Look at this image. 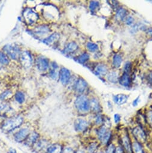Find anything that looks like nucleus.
<instances>
[{"instance_id": "obj_19", "label": "nucleus", "mask_w": 152, "mask_h": 153, "mask_svg": "<svg viewBox=\"0 0 152 153\" xmlns=\"http://www.w3.org/2000/svg\"><path fill=\"white\" fill-rule=\"evenodd\" d=\"M110 129H108L105 124L100 126L99 127V128L97 129L96 131V135L97 136V139L99 141V142L101 141V139L103 138V137L105 135V134L107 133V132Z\"/></svg>"}, {"instance_id": "obj_9", "label": "nucleus", "mask_w": 152, "mask_h": 153, "mask_svg": "<svg viewBox=\"0 0 152 153\" xmlns=\"http://www.w3.org/2000/svg\"><path fill=\"white\" fill-rule=\"evenodd\" d=\"M88 88V84L86 81L82 78H79L77 79L73 85L74 90L78 93V94H83L87 90Z\"/></svg>"}, {"instance_id": "obj_33", "label": "nucleus", "mask_w": 152, "mask_h": 153, "mask_svg": "<svg viewBox=\"0 0 152 153\" xmlns=\"http://www.w3.org/2000/svg\"><path fill=\"white\" fill-rule=\"evenodd\" d=\"M12 95V92L10 90H6L0 94V100H4Z\"/></svg>"}, {"instance_id": "obj_14", "label": "nucleus", "mask_w": 152, "mask_h": 153, "mask_svg": "<svg viewBox=\"0 0 152 153\" xmlns=\"http://www.w3.org/2000/svg\"><path fill=\"white\" fill-rule=\"evenodd\" d=\"M94 72L98 76H105L108 73V67L104 64H98L95 66Z\"/></svg>"}, {"instance_id": "obj_48", "label": "nucleus", "mask_w": 152, "mask_h": 153, "mask_svg": "<svg viewBox=\"0 0 152 153\" xmlns=\"http://www.w3.org/2000/svg\"><path fill=\"white\" fill-rule=\"evenodd\" d=\"M4 106L2 104H0V111H1L4 109Z\"/></svg>"}, {"instance_id": "obj_45", "label": "nucleus", "mask_w": 152, "mask_h": 153, "mask_svg": "<svg viewBox=\"0 0 152 153\" xmlns=\"http://www.w3.org/2000/svg\"><path fill=\"white\" fill-rule=\"evenodd\" d=\"M146 33L149 36L152 37V28H149L147 29Z\"/></svg>"}, {"instance_id": "obj_41", "label": "nucleus", "mask_w": 152, "mask_h": 153, "mask_svg": "<svg viewBox=\"0 0 152 153\" xmlns=\"http://www.w3.org/2000/svg\"><path fill=\"white\" fill-rule=\"evenodd\" d=\"M134 22V18L132 17V16H128L127 17V18L125 19V23H126L128 25H133Z\"/></svg>"}, {"instance_id": "obj_7", "label": "nucleus", "mask_w": 152, "mask_h": 153, "mask_svg": "<svg viewBox=\"0 0 152 153\" xmlns=\"http://www.w3.org/2000/svg\"><path fill=\"white\" fill-rule=\"evenodd\" d=\"M35 65L40 72H46L49 67V60L43 56H38L35 60Z\"/></svg>"}, {"instance_id": "obj_35", "label": "nucleus", "mask_w": 152, "mask_h": 153, "mask_svg": "<svg viewBox=\"0 0 152 153\" xmlns=\"http://www.w3.org/2000/svg\"><path fill=\"white\" fill-rule=\"evenodd\" d=\"M100 7V3L98 1H91L89 4V9L92 12H94L96 11L98 7Z\"/></svg>"}, {"instance_id": "obj_28", "label": "nucleus", "mask_w": 152, "mask_h": 153, "mask_svg": "<svg viewBox=\"0 0 152 153\" xmlns=\"http://www.w3.org/2000/svg\"><path fill=\"white\" fill-rule=\"evenodd\" d=\"M122 63V57L119 54H116L113 58V66L115 68H118L121 66Z\"/></svg>"}, {"instance_id": "obj_29", "label": "nucleus", "mask_w": 152, "mask_h": 153, "mask_svg": "<svg viewBox=\"0 0 152 153\" xmlns=\"http://www.w3.org/2000/svg\"><path fill=\"white\" fill-rule=\"evenodd\" d=\"M10 58L3 51H0V64L4 66L8 65L10 63Z\"/></svg>"}, {"instance_id": "obj_15", "label": "nucleus", "mask_w": 152, "mask_h": 153, "mask_svg": "<svg viewBox=\"0 0 152 153\" xmlns=\"http://www.w3.org/2000/svg\"><path fill=\"white\" fill-rule=\"evenodd\" d=\"M78 49V44L74 42H71L67 44L64 49L63 52L66 54H71L75 52Z\"/></svg>"}, {"instance_id": "obj_42", "label": "nucleus", "mask_w": 152, "mask_h": 153, "mask_svg": "<svg viewBox=\"0 0 152 153\" xmlns=\"http://www.w3.org/2000/svg\"><path fill=\"white\" fill-rule=\"evenodd\" d=\"M115 153H126V152H125V150L122 148V146L121 145H119L116 146Z\"/></svg>"}, {"instance_id": "obj_36", "label": "nucleus", "mask_w": 152, "mask_h": 153, "mask_svg": "<svg viewBox=\"0 0 152 153\" xmlns=\"http://www.w3.org/2000/svg\"><path fill=\"white\" fill-rule=\"evenodd\" d=\"M59 72H58L56 71V70L52 69V68L50 70L49 72V76L53 79H56L58 78H59Z\"/></svg>"}, {"instance_id": "obj_40", "label": "nucleus", "mask_w": 152, "mask_h": 153, "mask_svg": "<svg viewBox=\"0 0 152 153\" xmlns=\"http://www.w3.org/2000/svg\"><path fill=\"white\" fill-rule=\"evenodd\" d=\"M61 153H76V152L70 146H66L62 148Z\"/></svg>"}, {"instance_id": "obj_17", "label": "nucleus", "mask_w": 152, "mask_h": 153, "mask_svg": "<svg viewBox=\"0 0 152 153\" xmlns=\"http://www.w3.org/2000/svg\"><path fill=\"white\" fill-rule=\"evenodd\" d=\"M128 98L129 96L126 94H117L113 96V101L116 104L118 105H122L127 103Z\"/></svg>"}, {"instance_id": "obj_24", "label": "nucleus", "mask_w": 152, "mask_h": 153, "mask_svg": "<svg viewBox=\"0 0 152 153\" xmlns=\"http://www.w3.org/2000/svg\"><path fill=\"white\" fill-rule=\"evenodd\" d=\"M59 39V34L55 33L54 34H51L50 36L46 38V39L43 40L44 43H46L47 44H52L56 43V42L58 41Z\"/></svg>"}, {"instance_id": "obj_39", "label": "nucleus", "mask_w": 152, "mask_h": 153, "mask_svg": "<svg viewBox=\"0 0 152 153\" xmlns=\"http://www.w3.org/2000/svg\"><path fill=\"white\" fill-rule=\"evenodd\" d=\"M46 142H44V141L43 140H41V141H38L34 145H37V148L38 150H41L42 148H43L44 146H46Z\"/></svg>"}, {"instance_id": "obj_13", "label": "nucleus", "mask_w": 152, "mask_h": 153, "mask_svg": "<svg viewBox=\"0 0 152 153\" xmlns=\"http://www.w3.org/2000/svg\"><path fill=\"white\" fill-rule=\"evenodd\" d=\"M89 102L90 111H91L92 112L95 113V114L100 113L102 111V108L99 100L95 98H92L89 100Z\"/></svg>"}, {"instance_id": "obj_5", "label": "nucleus", "mask_w": 152, "mask_h": 153, "mask_svg": "<svg viewBox=\"0 0 152 153\" xmlns=\"http://www.w3.org/2000/svg\"><path fill=\"white\" fill-rule=\"evenodd\" d=\"M121 145L126 153H133L132 151V142L129 135L128 132H125L121 136Z\"/></svg>"}, {"instance_id": "obj_25", "label": "nucleus", "mask_w": 152, "mask_h": 153, "mask_svg": "<svg viewBox=\"0 0 152 153\" xmlns=\"http://www.w3.org/2000/svg\"><path fill=\"white\" fill-rule=\"evenodd\" d=\"M101 144L98 142H90L88 146V152L89 153H95L100 148Z\"/></svg>"}, {"instance_id": "obj_10", "label": "nucleus", "mask_w": 152, "mask_h": 153, "mask_svg": "<svg viewBox=\"0 0 152 153\" xmlns=\"http://www.w3.org/2000/svg\"><path fill=\"white\" fill-rule=\"evenodd\" d=\"M29 133L30 132L28 128H23L15 133L13 135V137L17 142L21 143L26 141Z\"/></svg>"}, {"instance_id": "obj_31", "label": "nucleus", "mask_w": 152, "mask_h": 153, "mask_svg": "<svg viewBox=\"0 0 152 153\" xmlns=\"http://www.w3.org/2000/svg\"><path fill=\"white\" fill-rule=\"evenodd\" d=\"M104 122H105V119L101 114L100 113L96 114V116L95 117V124L99 126H101L104 124Z\"/></svg>"}, {"instance_id": "obj_11", "label": "nucleus", "mask_w": 152, "mask_h": 153, "mask_svg": "<svg viewBox=\"0 0 152 153\" xmlns=\"http://www.w3.org/2000/svg\"><path fill=\"white\" fill-rule=\"evenodd\" d=\"M59 78L62 84V85H67L70 82V79L71 78V73L69 70L65 67H62L60 70V71H59Z\"/></svg>"}, {"instance_id": "obj_27", "label": "nucleus", "mask_w": 152, "mask_h": 153, "mask_svg": "<svg viewBox=\"0 0 152 153\" xmlns=\"http://www.w3.org/2000/svg\"><path fill=\"white\" fill-rule=\"evenodd\" d=\"M90 58L89 55L87 52H84L82 54L80 55L77 56L75 58V60L80 64H84Z\"/></svg>"}, {"instance_id": "obj_16", "label": "nucleus", "mask_w": 152, "mask_h": 153, "mask_svg": "<svg viewBox=\"0 0 152 153\" xmlns=\"http://www.w3.org/2000/svg\"><path fill=\"white\" fill-rule=\"evenodd\" d=\"M119 82L121 85L125 87H129L131 84L132 79L129 74L123 73V74L119 78Z\"/></svg>"}, {"instance_id": "obj_30", "label": "nucleus", "mask_w": 152, "mask_h": 153, "mask_svg": "<svg viewBox=\"0 0 152 153\" xmlns=\"http://www.w3.org/2000/svg\"><path fill=\"white\" fill-rule=\"evenodd\" d=\"M15 99L18 103L22 104L25 101V95L22 91H17L15 94Z\"/></svg>"}, {"instance_id": "obj_32", "label": "nucleus", "mask_w": 152, "mask_h": 153, "mask_svg": "<svg viewBox=\"0 0 152 153\" xmlns=\"http://www.w3.org/2000/svg\"><path fill=\"white\" fill-rule=\"evenodd\" d=\"M86 48L88 50L91 52H95L98 49V46L97 44L92 42H88L87 43Z\"/></svg>"}, {"instance_id": "obj_6", "label": "nucleus", "mask_w": 152, "mask_h": 153, "mask_svg": "<svg viewBox=\"0 0 152 153\" xmlns=\"http://www.w3.org/2000/svg\"><path fill=\"white\" fill-rule=\"evenodd\" d=\"M19 60L21 65L26 68L31 67L33 63L32 56L29 51H24L22 52L19 58Z\"/></svg>"}, {"instance_id": "obj_37", "label": "nucleus", "mask_w": 152, "mask_h": 153, "mask_svg": "<svg viewBox=\"0 0 152 153\" xmlns=\"http://www.w3.org/2000/svg\"><path fill=\"white\" fill-rule=\"evenodd\" d=\"M131 69H132V63L131 62L128 61L125 64L124 67H123L124 73L129 74L131 71Z\"/></svg>"}, {"instance_id": "obj_46", "label": "nucleus", "mask_w": 152, "mask_h": 153, "mask_svg": "<svg viewBox=\"0 0 152 153\" xmlns=\"http://www.w3.org/2000/svg\"><path fill=\"white\" fill-rule=\"evenodd\" d=\"M149 82H150L151 84H152V72H151L150 74H149L147 77Z\"/></svg>"}, {"instance_id": "obj_8", "label": "nucleus", "mask_w": 152, "mask_h": 153, "mask_svg": "<svg viewBox=\"0 0 152 153\" xmlns=\"http://www.w3.org/2000/svg\"><path fill=\"white\" fill-rule=\"evenodd\" d=\"M23 16L26 22L30 25L35 23L38 19V14L31 9H26L24 11Z\"/></svg>"}, {"instance_id": "obj_44", "label": "nucleus", "mask_w": 152, "mask_h": 153, "mask_svg": "<svg viewBox=\"0 0 152 153\" xmlns=\"http://www.w3.org/2000/svg\"><path fill=\"white\" fill-rule=\"evenodd\" d=\"M139 97H137L136 99H135L134 101H133V105L134 106H136L138 105V103H139Z\"/></svg>"}, {"instance_id": "obj_4", "label": "nucleus", "mask_w": 152, "mask_h": 153, "mask_svg": "<svg viewBox=\"0 0 152 153\" xmlns=\"http://www.w3.org/2000/svg\"><path fill=\"white\" fill-rule=\"evenodd\" d=\"M132 133H133V137L134 138V141H136L141 144H143L147 142V133L143 129V127L141 125H137L133 129Z\"/></svg>"}, {"instance_id": "obj_38", "label": "nucleus", "mask_w": 152, "mask_h": 153, "mask_svg": "<svg viewBox=\"0 0 152 153\" xmlns=\"http://www.w3.org/2000/svg\"><path fill=\"white\" fill-rule=\"evenodd\" d=\"M147 124L152 128V110H150L147 112L146 115V119Z\"/></svg>"}, {"instance_id": "obj_43", "label": "nucleus", "mask_w": 152, "mask_h": 153, "mask_svg": "<svg viewBox=\"0 0 152 153\" xmlns=\"http://www.w3.org/2000/svg\"><path fill=\"white\" fill-rule=\"evenodd\" d=\"M121 117L120 115L118 114V113L115 114V115H114V121H115V123L116 124L119 123L120 121H121Z\"/></svg>"}, {"instance_id": "obj_47", "label": "nucleus", "mask_w": 152, "mask_h": 153, "mask_svg": "<svg viewBox=\"0 0 152 153\" xmlns=\"http://www.w3.org/2000/svg\"><path fill=\"white\" fill-rule=\"evenodd\" d=\"M9 153H17L16 150L15 148H10L9 151Z\"/></svg>"}, {"instance_id": "obj_18", "label": "nucleus", "mask_w": 152, "mask_h": 153, "mask_svg": "<svg viewBox=\"0 0 152 153\" xmlns=\"http://www.w3.org/2000/svg\"><path fill=\"white\" fill-rule=\"evenodd\" d=\"M38 138L39 135L37 132H34L32 133H30L25 142L26 145L29 146H34V145L38 141Z\"/></svg>"}, {"instance_id": "obj_22", "label": "nucleus", "mask_w": 152, "mask_h": 153, "mask_svg": "<svg viewBox=\"0 0 152 153\" xmlns=\"http://www.w3.org/2000/svg\"><path fill=\"white\" fill-rule=\"evenodd\" d=\"M50 28L46 26V25H40V26L36 27L34 30L35 33H36L38 35H44L47 34L50 32Z\"/></svg>"}, {"instance_id": "obj_1", "label": "nucleus", "mask_w": 152, "mask_h": 153, "mask_svg": "<svg viewBox=\"0 0 152 153\" xmlns=\"http://www.w3.org/2000/svg\"><path fill=\"white\" fill-rule=\"evenodd\" d=\"M23 122V118L21 116L17 115L5 120L2 124V130L9 133L21 127Z\"/></svg>"}, {"instance_id": "obj_12", "label": "nucleus", "mask_w": 152, "mask_h": 153, "mask_svg": "<svg viewBox=\"0 0 152 153\" xmlns=\"http://www.w3.org/2000/svg\"><path fill=\"white\" fill-rule=\"evenodd\" d=\"M89 127V123L86 119L78 118L74 123V128L77 132H84Z\"/></svg>"}, {"instance_id": "obj_2", "label": "nucleus", "mask_w": 152, "mask_h": 153, "mask_svg": "<svg viewBox=\"0 0 152 153\" xmlns=\"http://www.w3.org/2000/svg\"><path fill=\"white\" fill-rule=\"evenodd\" d=\"M74 105L76 109L80 113H87L90 111V102L84 95H80L76 98Z\"/></svg>"}, {"instance_id": "obj_26", "label": "nucleus", "mask_w": 152, "mask_h": 153, "mask_svg": "<svg viewBox=\"0 0 152 153\" xmlns=\"http://www.w3.org/2000/svg\"><path fill=\"white\" fill-rule=\"evenodd\" d=\"M107 79L110 82L116 83L119 79V76L118 73L115 71L109 72L107 74Z\"/></svg>"}, {"instance_id": "obj_21", "label": "nucleus", "mask_w": 152, "mask_h": 153, "mask_svg": "<svg viewBox=\"0 0 152 153\" xmlns=\"http://www.w3.org/2000/svg\"><path fill=\"white\" fill-rule=\"evenodd\" d=\"M128 14V11L126 9L124 8H119V9L116 13V19L117 21H123L124 19L127 18Z\"/></svg>"}, {"instance_id": "obj_3", "label": "nucleus", "mask_w": 152, "mask_h": 153, "mask_svg": "<svg viewBox=\"0 0 152 153\" xmlns=\"http://www.w3.org/2000/svg\"><path fill=\"white\" fill-rule=\"evenodd\" d=\"M3 52L12 60H19L21 50L18 46L13 44H7L3 47Z\"/></svg>"}, {"instance_id": "obj_20", "label": "nucleus", "mask_w": 152, "mask_h": 153, "mask_svg": "<svg viewBox=\"0 0 152 153\" xmlns=\"http://www.w3.org/2000/svg\"><path fill=\"white\" fill-rule=\"evenodd\" d=\"M132 151L133 153H147L143 144L136 141H134L132 142Z\"/></svg>"}, {"instance_id": "obj_23", "label": "nucleus", "mask_w": 152, "mask_h": 153, "mask_svg": "<svg viewBox=\"0 0 152 153\" xmlns=\"http://www.w3.org/2000/svg\"><path fill=\"white\" fill-rule=\"evenodd\" d=\"M62 148L59 144H52L47 148V153H61Z\"/></svg>"}, {"instance_id": "obj_34", "label": "nucleus", "mask_w": 152, "mask_h": 153, "mask_svg": "<svg viewBox=\"0 0 152 153\" xmlns=\"http://www.w3.org/2000/svg\"><path fill=\"white\" fill-rule=\"evenodd\" d=\"M116 146L113 143H110L108 145L105 146V153H115Z\"/></svg>"}]
</instances>
